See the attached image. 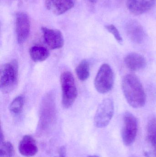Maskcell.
Here are the masks:
<instances>
[{
  "label": "cell",
  "instance_id": "cell-14",
  "mask_svg": "<svg viewBox=\"0 0 156 157\" xmlns=\"http://www.w3.org/2000/svg\"><path fill=\"white\" fill-rule=\"evenodd\" d=\"M29 55L33 61L41 62L48 59L49 56V52L45 47L35 46L30 48Z\"/></svg>",
  "mask_w": 156,
  "mask_h": 157
},
{
  "label": "cell",
  "instance_id": "cell-22",
  "mask_svg": "<svg viewBox=\"0 0 156 157\" xmlns=\"http://www.w3.org/2000/svg\"><path fill=\"white\" fill-rule=\"evenodd\" d=\"M88 1L90 2L91 3H95L97 2L99 0H88Z\"/></svg>",
  "mask_w": 156,
  "mask_h": 157
},
{
  "label": "cell",
  "instance_id": "cell-13",
  "mask_svg": "<svg viewBox=\"0 0 156 157\" xmlns=\"http://www.w3.org/2000/svg\"><path fill=\"white\" fill-rule=\"evenodd\" d=\"M18 150L24 156L31 157L36 155L38 148L34 139L31 136L25 135L19 143Z\"/></svg>",
  "mask_w": 156,
  "mask_h": 157
},
{
  "label": "cell",
  "instance_id": "cell-16",
  "mask_svg": "<svg viewBox=\"0 0 156 157\" xmlns=\"http://www.w3.org/2000/svg\"><path fill=\"white\" fill-rule=\"evenodd\" d=\"M146 141L156 144V118L151 119L147 127Z\"/></svg>",
  "mask_w": 156,
  "mask_h": 157
},
{
  "label": "cell",
  "instance_id": "cell-10",
  "mask_svg": "<svg viewBox=\"0 0 156 157\" xmlns=\"http://www.w3.org/2000/svg\"><path fill=\"white\" fill-rule=\"evenodd\" d=\"M125 31L128 37L132 42L141 44L144 40L146 34L142 25L135 20H130L126 23Z\"/></svg>",
  "mask_w": 156,
  "mask_h": 157
},
{
  "label": "cell",
  "instance_id": "cell-1",
  "mask_svg": "<svg viewBox=\"0 0 156 157\" xmlns=\"http://www.w3.org/2000/svg\"><path fill=\"white\" fill-rule=\"evenodd\" d=\"M122 89L128 104L135 109L144 106L146 95L139 78L133 74L125 75L122 82Z\"/></svg>",
  "mask_w": 156,
  "mask_h": 157
},
{
  "label": "cell",
  "instance_id": "cell-11",
  "mask_svg": "<svg viewBox=\"0 0 156 157\" xmlns=\"http://www.w3.org/2000/svg\"><path fill=\"white\" fill-rule=\"evenodd\" d=\"M76 0H46V7L56 15L65 13L74 7Z\"/></svg>",
  "mask_w": 156,
  "mask_h": 157
},
{
  "label": "cell",
  "instance_id": "cell-15",
  "mask_svg": "<svg viewBox=\"0 0 156 157\" xmlns=\"http://www.w3.org/2000/svg\"><path fill=\"white\" fill-rule=\"evenodd\" d=\"M76 73L78 78L82 81H85L89 77L90 66L88 61L82 60L76 69Z\"/></svg>",
  "mask_w": 156,
  "mask_h": 157
},
{
  "label": "cell",
  "instance_id": "cell-18",
  "mask_svg": "<svg viewBox=\"0 0 156 157\" xmlns=\"http://www.w3.org/2000/svg\"><path fill=\"white\" fill-rule=\"evenodd\" d=\"M14 149L13 144L9 142L1 143L0 157H14Z\"/></svg>",
  "mask_w": 156,
  "mask_h": 157
},
{
  "label": "cell",
  "instance_id": "cell-8",
  "mask_svg": "<svg viewBox=\"0 0 156 157\" xmlns=\"http://www.w3.org/2000/svg\"><path fill=\"white\" fill-rule=\"evenodd\" d=\"M43 38L47 46L51 50L61 48L64 44L63 34L60 30L45 27L41 28Z\"/></svg>",
  "mask_w": 156,
  "mask_h": 157
},
{
  "label": "cell",
  "instance_id": "cell-6",
  "mask_svg": "<svg viewBox=\"0 0 156 157\" xmlns=\"http://www.w3.org/2000/svg\"><path fill=\"white\" fill-rule=\"evenodd\" d=\"M138 130V123L136 117L130 112H126L123 116V125L122 137L126 146L132 145L135 142Z\"/></svg>",
  "mask_w": 156,
  "mask_h": 157
},
{
  "label": "cell",
  "instance_id": "cell-2",
  "mask_svg": "<svg viewBox=\"0 0 156 157\" xmlns=\"http://www.w3.org/2000/svg\"><path fill=\"white\" fill-rule=\"evenodd\" d=\"M18 83V64L13 60L3 64L1 67L0 86L2 92L9 93L16 87Z\"/></svg>",
  "mask_w": 156,
  "mask_h": 157
},
{
  "label": "cell",
  "instance_id": "cell-20",
  "mask_svg": "<svg viewBox=\"0 0 156 157\" xmlns=\"http://www.w3.org/2000/svg\"><path fill=\"white\" fill-rule=\"evenodd\" d=\"M106 29L111 34H112L115 39L117 42L120 44L123 43V39L121 36V34L117 28L113 25H107L105 26Z\"/></svg>",
  "mask_w": 156,
  "mask_h": 157
},
{
  "label": "cell",
  "instance_id": "cell-4",
  "mask_svg": "<svg viewBox=\"0 0 156 157\" xmlns=\"http://www.w3.org/2000/svg\"><path fill=\"white\" fill-rule=\"evenodd\" d=\"M114 84V74L109 64L104 63L100 67L94 80L96 90L101 94L110 92Z\"/></svg>",
  "mask_w": 156,
  "mask_h": 157
},
{
  "label": "cell",
  "instance_id": "cell-19",
  "mask_svg": "<svg viewBox=\"0 0 156 157\" xmlns=\"http://www.w3.org/2000/svg\"><path fill=\"white\" fill-rule=\"evenodd\" d=\"M144 151L146 157H156V144L146 141Z\"/></svg>",
  "mask_w": 156,
  "mask_h": 157
},
{
  "label": "cell",
  "instance_id": "cell-9",
  "mask_svg": "<svg viewBox=\"0 0 156 157\" xmlns=\"http://www.w3.org/2000/svg\"><path fill=\"white\" fill-rule=\"evenodd\" d=\"M156 5V0H126L129 11L135 15H140L153 9Z\"/></svg>",
  "mask_w": 156,
  "mask_h": 157
},
{
  "label": "cell",
  "instance_id": "cell-12",
  "mask_svg": "<svg viewBox=\"0 0 156 157\" xmlns=\"http://www.w3.org/2000/svg\"><path fill=\"white\" fill-rule=\"evenodd\" d=\"M124 63L130 71H138L145 68L147 61L143 55L136 52H131L127 54L124 59Z\"/></svg>",
  "mask_w": 156,
  "mask_h": 157
},
{
  "label": "cell",
  "instance_id": "cell-23",
  "mask_svg": "<svg viewBox=\"0 0 156 157\" xmlns=\"http://www.w3.org/2000/svg\"><path fill=\"white\" fill-rule=\"evenodd\" d=\"M87 157H98V156H96V155H89V156H88Z\"/></svg>",
  "mask_w": 156,
  "mask_h": 157
},
{
  "label": "cell",
  "instance_id": "cell-7",
  "mask_svg": "<svg viewBox=\"0 0 156 157\" xmlns=\"http://www.w3.org/2000/svg\"><path fill=\"white\" fill-rule=\"evenodd\" d=\"M16 33L17 42L22 44L28 38L30 30L29 16L24 12H20L16 15Z\"/></svg>",
  "mask_w": 156,
  "mask_h": 157
},
{
  "label": "cell",
  "instance_id": "cell-3",
  "mask_svg": "<svg viewBox=\"0 0 156 157\" xmlns=\"http://www.w3.org/2000/svg\"><path fill=\"white\" fill-rule=\"evenodd\" d=\"M60 82L62 105L65 109H68L73 105L78 96L75 79L71 72L65 71L60 75Z\"/></svg>",
  "mask_w": 156,
  "mask_h": 157
},
{
  "label": "cell",
  "instance_id": "cell-5",
  "mask_svg": "<svg viewBox=\"0 0 156 157\" xmlns=\"http://www.w3.org/2000/svg\"><path fill=\"white\" fill-rule=\"evenodd\" d=\"M114 103L111 98L103 100L98 106L94 116L96 127L102 128L109 124L114 113Z\"/></svg>",
  "mask_w": 156,
  "mask_h": 157
},
{
  "label": "cell",
  "instance_id": "cell-17",
  "mask_svg": "<svg viewBox=\"0 0 156 157\" xmlns=\"http://www.w3.org/2000/svg\"><path fill=\"white\" fill-rule=\"evenodd\" d=\"M24 98L19 96L14 99L9 106L10 111L14 114H19L22 112L24 105Z\"/></svg>",
  "mask_w": 156,
  "mask_h": 157
},
{
  "label": "cell",
  "instance_id": "cell-21",
  "mask_svg": "<svg viewBox=\"0 0 156 157\" xmlns=\"http://www.w3.org/2000/svg\"><path fill=\"white\" fill-rule=\"evenodd\" d=\"M66 149L64 147H62L60 148L58 155L54 157H65Z\"/></svg>",
  "mask_w": 156,
  "mask_h": 157
}]
</instances>
